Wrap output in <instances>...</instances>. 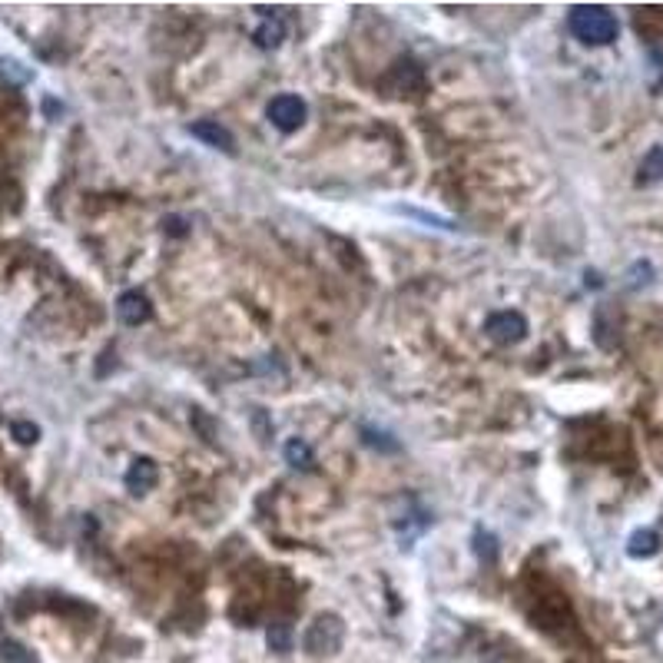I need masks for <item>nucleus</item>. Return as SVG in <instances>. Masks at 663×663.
Segmentation results:
<instances>
[{
  "label": "nucleus",
  "mask_w": 663,
  "mask_h": 663,
  "mask_svg": "<svg viewBox=\"0 0 663 663\" xmlns=\"http://www.w3.org/2000/svg\"><path fill=\"white\" fill-rule=\"evenodd\" d=\"M283 37H285L283 21H266L259 31H256V44H259V47H279V44H283Z\"/></svg>",
  "instance_id": "9b49d317"
},
{
  "label": "nucleus",
  "mask_w": 663,
  "mask_h": 663,
  "mask_svg": "<svg viewBox=\"0 0 663 663\" xmlns=\"http://www.w3.org/2000/svg\"><path fill=\"white\" fill-rule=\"evenodd\" d=\"M571 23V33L584 44H614L620 33L617 17L607 11V7H598V4H580L571 11L567 17Z\"/></svg>",
  "instance_id": "f257e3e1"
},
{
  "label": "nucleus",
  "mask_w": 663,
  "mask_h": 663,
  "mask_svg": "<svg viewBox=\"0 0 663 663\" xmlns=\"http://www.w3.org/2000/svg\"><path fill=\"white\" fill-rule=\"evenodd\" d=\"M342 620L336 614H326V617H318L309 633H305V650L312 653V657H328V653H336L342 647Z\"/></svg>",
  "instance_id": "f03ea898"
},
{
  "label": "nucleus",
  "mask_w": 663,
  "mask_h": 663,
  "mask_svg": "<svg viewBox=\"0 0 663 663\" xmlns=\"http://www.w3.org/2000/svg\"><path fill=\"white\" fill-rule=\"evenodd\" d=\"M269 647H272V650H279V653H285L289 647H292V631H289V624H283V620H279V624H272V627H269Z\"/></svg>",
  "instance_id": "f8f14e48"
},
{
  "label": "nucleus",
  "mask_w": 663,
  "mask_h": 663,
  "mask_svg": "<svg viewBox=\"0 0 663 663\" xmlns=\"http://www.w3.org/2000/svg\"><path fill=\"white\" fill-rule=\"evenodd\" d=\"M660 551V534L657 531H637L627 544V554L631 557H653Z\"/></svg>",
  "instance_id": "6e6552de"
},
{
  "label": "nucleus",
  "mask_w": 663,
  "mask_h": 663,
  "mask_svg": "<svg viewBox=\"0 0 663 663\" xmlns=\"http://www.w3.org/2000/svg\"><path fill=\"white\" fill-rule=\"evenodd\" d=\"M0 663H40V660H37V653H33L31 647H23L21 641L4 637V641H0Z\"/></svg>",
  "instance_id": "1a4fd4ad"
},
{
  "label": "nucleus",
  "mask_w": 663,
  "mask_h": 663,
  "mask_svg": "<svg viewBox=\"0 0 663 663\" xmlns=\"http://www.w3.org/2000/svg\"><path fill=\"white\" fill-rule=\"evenodd\" d=\"M117 316H120L126 326H143V322L153 316L150 299L143 292H123L120 299H117Z\"/></svg>",
  "instance_id": "423d86ee"
},
{
  "label": "nucleus",
  "mask_w": 663,
  "mask_h": 663,
  "mask_svg": "<svg viewBox=\"0 0 663 663\" xmlns=\"http://www.w3.org/2000/svg\"><path fill=\"white\" fill-rule=\"evenodd\" d=\"M189 136H196L199 143H206L213 150H222V153H232L236 150V140H232V133L226 126H219L216 120H199L189 126Z\"/></svg>",
  "instance_id": "39448f33"
},
{
  "label": "nucleus",
  "mask_w": 663,
  "mask_h": 663,
  "mask_svg": "<svg viewBox=\"0 0 663 663\" xmlns=\"http://www.w3.org/2000/svg\"><path fill=\"white\" fill-rule=\"evenodd\" d=\"M11 432H13V438H17L21 445H33V441L40 438V428H37L33 422H13Z\"/></svg>",
  "instance_id": "4468645a"
},
{
  "label": "nucleus",
  "mask_w": 663,
  "mask_h": 663,
  "mask_svg": "<svg viewBox=\"0 0 663 663\" xmlns=\"http://www.w3.org/2000/svg\"><path fill=\"white\" fill-rule=\"evenodd\" d=\"M484 332H488L494 342H501V345H511V342H521V338L528 336V322H524L521 312H494V316L488 318Z\"/></svg>",
  "instance_id": "20e7f679"
},
{
  "label": "nucleus",
  "mask_w": 663,
  "mask_h": 663,
  "mask_svg": "<svg viewBox=\"0 0 663 663\" xmlns=\"http://www.w3.org/2000/svg\"><path fill=\"white\" fill-rule=\"evenodd\" d=\"M285 458H289V465H295V467L312 465V451H309V445H305V441H299V438L285 445Z\"/></svg>",
  "instance_id": "ddd939ff"
},
{
  "label": "nucleus",
  "mask_w": 663,
  "mask_h": 663,
  "mask_svg": "<svg viewBox=\"0 0 663 663\" xmlns=\"http://www.w3.org/2000/svg\"><path fill=\"white\" fill-rule=\"evenodd\" d=\"M266 113H269L272 126H275V130H283V133L299 130V126L305 123V103L295 97V93H279V97L269 103Z\"/></svg>",
  "instance_id": "7ed1b4c3"
},
{
  "label": "nucleus",
  "mask_w": 663,
  "mask_h": 663,
  "mask_svg": "<svg viewBox=\"0 0 663 663\" xmlns=\"http://www.w3.org/2000/svg\"><path fill=\"white\" fill-rule=\"evenodd\" d=\"M663 179V146H653L641 163V183H660Z\"/></svg>",
  "instance_id": "9d476101"
},
{
  "label": "nucleus",
  "mask_w": 663,
  "mask_h": 663,
  "mask_svg": "<svg viewBox=\"0 0 663 663\" xmlns=\"http://www.w3.org/2000/svg\"><path fill=\"white\" fill-rule=\"evenodd\" d=\"M156 478H160L156 461H150V458H136V461L130 465V471H126V488H130L133 494H143V491H150L153 484H156Z\"/></svg>",
  "instance_id": "0eeeda50"
}]
</instances>
